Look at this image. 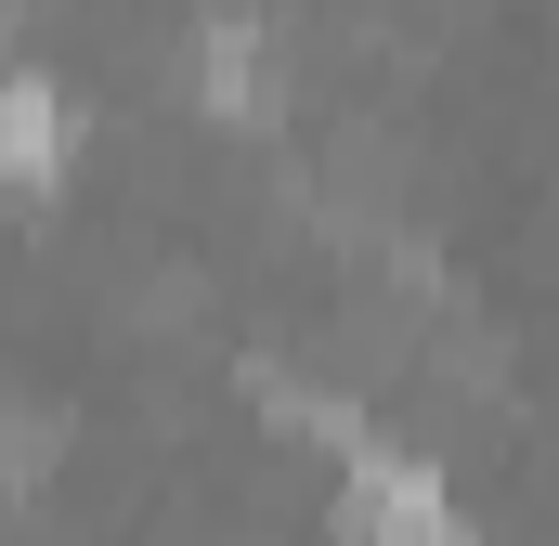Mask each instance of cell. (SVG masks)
Returning a JSON list of instances; mask_svg holds the SVG:
<instances>
[{"label": "cell", "mask_w": 559, "mask_h": 546, "mask_svg": "<svg viewBox=\"0 0 559 546\" xmlns=\"http://www.w3.org/2000/svg\"><path fill=\"white\" fill-rule=\"evenodd\" d=\"M195 66H209V105H222V118H261V105H274V52H261L248 26H209Z\"/></svg>", "instance_id": "cell-3"}, {"label": "cell", "mask_w": 559, "mask_h": 546, "mask_svg": "<svg viewBox=\"0 0 559 546\" xmlns=\"http://www.w3.org/2000/svg\"><path fill=\"white\" fill-rule=\"evenodd\" d=\"M66 169V92L26 66V79H0V182H52Z\"/></svg>", "instance_id": "cell-2"}, {"label": "cell", "mask_w": 559, "mask_h": 546, "mask_svg": "<svg viewBox=\"0 0 559 546\" xmlns=\"http://www.w3.org/2000/svg\"><path fill=\"white\" fill-rule=\"evenodd\" d=\"M338 534H365V546H468V521H455V495H442L429 468H404V455H352Z\"/></svg>", "instance_id": "cell-1"}]
</instances>
